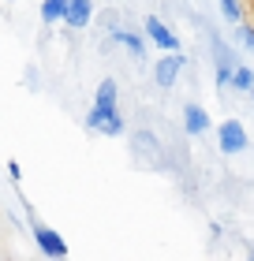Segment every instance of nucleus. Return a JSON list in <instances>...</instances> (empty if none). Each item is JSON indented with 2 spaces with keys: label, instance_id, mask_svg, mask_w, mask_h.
I'll return each instance as SVG.
<instances>
[{
  "label": "nucleus",
  "instance_id": "nucleus-15",
  "mask_svg": "<svg viewBox=\"0 0 254 261\" xmlns=\"http://www.w3.org/2000/svg\"><path fill=\"white\" fill-rule=\"evenodd\" d=\"M250 93H254V90H250Z\"/></svg>",
  "mask_w": 254,
  "mask_h": 261
},
{
  "label": "nucleus",
  "instance_id": "nucleus-11",
  "mask_svg": "<svg viewBox=\"0 0 254 261\" xmlns=\"http://www.w3.org/2000/svg\"><path fill=\"white\" fill-rule=\"evenodd\" d=\"M221 11L228 22H243V8H239V0H221Z\"/></svg>",
  "mask_w": 254,
  "mask_h": 261
},
{
  "label": "nucleus",
  "instance_id": "nucleus-4",
  "mask_svg": "<svg viewBox=\"0 0 254 261\" xmlns=\"http://www.w3.org/2000/svg\"><path fill=\"white\" fill-rule=\"evenodd\" d=\"M146 34L153 38V45H157V49H168V53H176V49H179V45H176V34L168 30L161 19H153V15L146 19Z\"/></svg>",
  "mask_w": 254,
  "mask_h": 261
},
{
  "label": "nucleus",
  "instance_id": "nucleus-8",
  "mask_svg": "<svg viewBox=\"0 0 254 261\" xmlns=\"http://www.w3.org/2000/svg\"><path fill=\"white\" fill-rule=\"evenodd\" d=\"M64 15H67V0H45L41 4V19L45 22H60Z\"/></svg>",
  "mask_w": 254,
  "mask_h": 261
},
{
  "label": "nucleus",
  "instance_id": "nucleus-10",
  "mask_svg": "<svg viewBox=\"0 0 254 261\" xmlns=\"http://www.w3.org/2000/svg\"><path fill=\"white\" fill-rule=\"evenodd\" d=\"M112 38H116L120 45H124V49H131L135 56H142V53H146V45H142V41L135 38V34H127V30H112Z\"/></svg>",
  "mask_w": 254,
  "mask_h": 261
},
{
  "label": "nucleus",
  "instance_id": "nucleus-2",
  "mask_svg": "<svg viewBox=\"0 0 254 261\" xmlns=\"http://www.w3.org/2000/svg\"><path fill=\"white\" fill-rule=\"evenodd\" d=\"M217 138H221L224 153H243L247 149V130H243V123H236V120H224L221 130H217Z\"/></svg>",
  "mask_w": 254,
  "mask_h": 261
},
{
  "label": "nucleus",
  "instance_id": "nucleus-7",
  "mask_svg": "<svg viewBox=\"0 0 254 261\" xmlns=\"http://www.w3.org/2000/svg\"><path fill=\"white\" fill-rule=\"evenodd\" d=\"M90 11H94L90 0H67V15H64V22H67V27H86V22H90Z\"/></svg>",
  "mask_w": 254,
  "mask_h": 261
},
{
  "label": "nucleus",
  "instance_id": "nucleus-13",
  "mask_svg": "<svg viewBox=\"0 0 254 261\" xmlns=\"http://www.w3.org/2000/svg\"><path fill=\"white\" fill-rule=\"evenodd\" d=\"M236 38H239V41H243V45H247V49H254V30L247 27V22H243V27H236Z\"/></svg>",
  "mask_w": 254,
  "mask_h": 261
},
{
  "label": "nucleus",
  "instance_id": "nucleus-9",
  "mask_svg": "<svg viewBox=\"0 0 254 261\" xmlns=\"http://www.w3.org/2000/svg\"><path fill=\"white\" fill-rule=\"evenodd\" d=\"M232 86L250 93V90H254V71H250V67H243V64H236V71H232Z\"/></svg>",
  "mask_w": 254,
  "mask_h": 261
},
{
  "label": "nucleus",
  "instance_id": "nucleus-1",
  "mask_svg": "<svg viewBox=\"0 0 254 261\" xmlns=\"http://www.w3.org/2000/svg\"><path fill=\"white\" fill-rule=\"evenodd\" d=\"M86 123L101 135H120L124 130V120L116 116V105H105V101H94V112L86 116Z\"/></svg>",
  "mask_w": 254,
  "mask_h": 261
},
{
  "label": "nucleus",
  "instance_id": "nucleus-3",
  "mask_svg": "<svg viewBox=\"0 0 254 261\" xmlns=\"http://www.w3.org/2000/svg\"><path fill=\"white\" fill-rule=\"evenodd\" d=\"M34 239H38V246H41V250L49 254V257H64V254H67L64 239H60L53 228H45V224H38V228H34Z\"/></svg>",
  "mask_w": 254,
  "mask_h": 261
},
{
  "label": "nucleus",
  "instance_id": "nucleus-6",
  "mask_svg": "<svg viewBox=\"0 0 254 261\" xmlns=\"http://www.w3.org/2000/svg\"><path fill=\"white\" fill-rule=\"evenodd\" d=\"M179 67H183V56H179V53L165 56V60L157 64V86H161V90H168V86H172V82H176Z\"/></svg>",
  "mask_w": 254,
  "mask_h": 261
},
{
  "label": "nucleus",
  "instance_id": "nucleus-12",
  "mask_svg": "<svg viewBox=\"0 0 254 261\" xmlns=\"http://www.w3.org/2000/svg\"><path fill=\"white\" fill-rule=\"evenodd\" d=\"M98 101H105V105H116V82H112V79H105L101 86H98Z\"/></svg>",
  "mask_w": 254,
  "mask_h": 261
},
{
  "label": "nucleus",
  "instance_id": "nucleus-14",
  "mask_svg": "<svg viewBox=\"0 0 254 261\" xmlns=\"http://www.w3.org/2000/svg\"><path fill=\"white\" fill-rule=\"evenodd\" d=\"M250 257H254V250H250Z\"/></svg>",
  "mask_w": 254,
  "mask_h": 261
},
{
  "label": "nucleus",
  "instance_id": "nucleus-5",
  "mask_svg": "<svg viewBox=\"0 0 254 261\" xmlns=\"http://www.w3.org/2000/svg\"><path fill=\"white\" fill-rule=\"evenodd\" d=\"M183 127H187V135H205V130H210V112H205L202 105H187L183 109Z\"/></svg>",
  "mask_w": 254,
  "mask_h": 261
}]
</instances>
